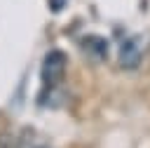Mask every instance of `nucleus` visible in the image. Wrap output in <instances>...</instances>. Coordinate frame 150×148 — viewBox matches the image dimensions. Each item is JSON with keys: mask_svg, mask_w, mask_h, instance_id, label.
<instances>
[{"mask_svg": "<svg viewBox=\"0 0 150 148\" xmlns=\"http://www.w3.org/2000/svg\"><path fill=\"white\" fill-rule=\"evenodd\" d=\"M66 66H68V59H66V52L61 49H49L42 59V68H40V80H42V94H49L54 92L63 75H66Z\"/></svg>", "mask_w": 150, "mask_h": 148, "instance_id": "f257e3e1", "label": "nucleus"}, {"mask_svg": "<svg viewBox=\"0 0 150 148\" xmlns=\"http://www.w3.org/2000/svg\"><path fill=\"white\" fill-rule=\"evenodd\" d=\"M117 63L127 70H134L138 63H141V47H138V40L134 38H127L120 42V52H117Z\"/></svg>", "mask_w": 150, "mask_h": 148, "instance_id": "f03ea898", "label": "nucleus"}, {"mask_svg": "<svg viewBox=\"0 0 150 148\" xmlns=\"http://www.w3.org/2000/svg\"><path fill=\"white\" fill-rule=\"evenodd\" d=\"M82 47H84V52L91 56V59H103L105 56V52H108V47H105V40L103 38H98V35H87L84 40H82Z\"/></svg>", "mask_w": 150, "mask_h": 148, "instance_id": "7ed1b4c3", "label": "nucleus"}, {"mask_svg": "<svg viewBox=\"0 0 150 148\" xmlns=\"http://www.w3.org/2000/svg\"><path fill=\"white\" fill-rule=\"evenodd\" d=\"M0 148H19V146L9 134H0Z\"/></svg>", "mask_w": 150, "mask_h": 148, "instance_id": "20e7f679", "label": "nucleus"}, {"mask_svg": "<svg viewBox=\"0 0 150 148\" xmlns=\"http://www.w3.org/2000/svg\"><path fill=\"white\" fill-rule=\"evenodd\" d=\"M38 148H40V146H38ZM42 148H45V146H42Z\"/></svg>", "mask_w": 150, "mask_h": 148, "instance_id": "39448f33", "label": "nucleus"}]
</instances>
